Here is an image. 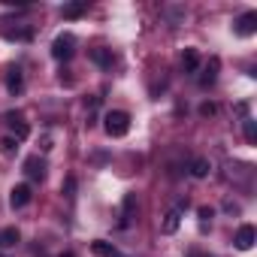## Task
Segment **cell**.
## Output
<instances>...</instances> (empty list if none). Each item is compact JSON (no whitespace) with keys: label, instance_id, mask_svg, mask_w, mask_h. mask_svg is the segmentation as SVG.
<instances>
[{"label":"cell","instance_id":"6da1fadb","mask_svg":"<svg viewBox=\"0 0 257 257\" xmlns=\"http://www.w3.org/2000/svg\"><path fill=\"white\" fill-rule=\"evenodd\" d=\"M103 121H106L103 127H106V134H109V137H124L127 131H131V115L121 112V109H112Z\"/></svg>","mask_w":257,"mask_h":257},{"label":"cell","instance_id":"7a4b0ae2","mask_svg":"<svg viewBox=\"0 0 257 257\" xmlns=\"http://www.w3.org/2000/svg\"><path fill=\"white\" fill-rule=\"evenodd\" d=\"M76 55V37L73 34H58L52 43V58L55 61H70Z\"/></svg>","mask_w":257,"mask_h":257},{"label":"cell","instance_id":"3957f363","mask_svg":"<svg viewBox=\"0 0 257 257\" xmlns=\"http://www.w3.org/2000/svg\"><path fill=\"white\" fill-rule=\"evenodd\" d=\"M7 121H10V127H13L16 140H28V137H31V127H28V121L22 118V112H7Z\"/></svg>","mask_w":257,"mask_h":257},{"label":"cell","instance_id":"277c9868","mask_svg":"<svg viewBox=\"0 0 257 257\" xmlns=\"http://www.w3.org/2000/svg\"><path fill=\"white\" fill-rule=\"evenodd\" d=\"M7 91H10L13 97H19V94L25 91V73H22L19 67H10V70H7Z\"/></svg>","mask_w":257,"mask_h":257},{"label":"cell","instance_id":"5b68a950","mask_svg":"<svg viewBox=\"0 0 257 257\" xmlns=\"http://www.w3.org/2000/svg\"><path fill=\"white\" fill-rule=\"evenodd\" d=\"M25 173H28L34 182H43V179H46V161H43L40 155H31V158L25 161Z\"/></svg>","mask_w":257,"mask_h":257},{"label":"cell","instance_id":"8992f818","mask_svg":"<svg viewBox=\"0 0 257 257\" xmlns=\"http://www.w3.org/2000/svg\"><path fill=\"white\" fill-rule=\"evenodd\" d=\"M10 203H13V209H25L31 203V185H16L10 191Z\"/></svg>","mask_w":257,"mask_h":257},{"label":"cell","instance_id":"52a82bcc","mask_svg":"<svg viewBox=\"0 0 257 257\" xmlns=\"http://www.w3.org/2000/svg\"><path fill=\"white\" fill-rule=\"evenodd\" d=\"M254 239H257V233H254V227H251V224H242L233 242H236V248H239V251H248V248L254 245Z\"/></svg>","mask_w":257,"mask_h":257},{"label":"cell","instance_id":"ba28073f","mask_svg":"<svg viewBox=\"0 0 257 257\" xmlns=\"http://www.w3.org/2000/svg\"><path fill=\"white\" fill-rule=\"evenodd\" d=\"M257 31V13H245V16H239V22H236V34L239 37H251Z\"/></svg>","mask_w":257,"mask_h":257},{"label":"cell","instance_id":"9c48e42d","mask_svg":"<svg viewBox=\"0 0 257 257\" xmlns=\"http://www.w3.org/2000/svg\"><path fill=\"white\" fill-rule=\"evenodd\" d=\"M197 67H200L197 49H185V52H182V70H185V73H197Z\"/></svg>","mask_w":257,"mask_h":257},{"label":"cell","instance_id":"30bf717a","mask_svg":"<svg viewBox=\"0 0 257 257\" xmlns=\"http://www.w3.org/2000/svg\"><path fill=\"white\" fill-rule=\"evenodd\" d=\"M134 209H137V194H127V197H124V203H121V227L131 224Z\"/></svg>","mask_w":257,"mask_h":257},{"label":"cell","instance_id":"8fae6325","mask_svg":"<svg viewBox=\"0 0 257 257\" xmlns=\"http://www.w3.org/2000/svg\"><path fill=\"white\" fill-rule=\"evenodd\" d=\"M91 251H94L97 257H118V248H115L112 242H103V239L91 242Z\"/></svg>","mask_w":257,"mask_h":257},{"label":"cell","instance_id":"7c38bea8","mask_svg":"<svg viewBox=\"0 0 257 257\" xmlns=\"http://www.w3.org/2000/svg\"><path fill=\"white\" fill-rule=\"evenodd\" d=\"M218 67H221V61H218V58H212V61H209V67H206V73L200 76V85H203V88H209V85L215 82V76H218Z\"/></svg>","mask_w":257,"mask_h":257},{"label":"cell","instance_id":"4fadbf2b","mask_svg":"<svg viewBox=\"0 0 257 257\" xmlns=\"http://www.w3.org/2000/svg\"><path fill=\"white\" fill-rule=\"evenodd\" d=\"M209 170H212V167H209V161H206V158H197V161L191 164V176H194V179H206V176H209Z\"/></svg>","mask_w":257,"mask_h":257},{"label":"cell","instance_id":"5bb4252c","mask_svg":"<svg viewBox=\"0 0 257 257\" xmlns=\"http://www.w3.org/2000/svg\"><path fill=\"white\" fill-rule=\"evenodd\" d=\"M85 10H88L85 0H79V4H67L64 7V19H79V16H85Z\"/></svg>","mask_w":257,"mask_h":257},{"label":"cell","instance_id":"9a60e30c","mask_svg":"<svg viewBox=\"0 0 257 257\" xmlns=\"http://www.w3.org/2000/svg\"><path fill=\"white\" fill-rule=\"evenodd\" d=\"M179 209H173V212H167V221H164V233H176L179 230Z\"/></svg>","mask_w":257,"mask_h":257},{"label":"cell","instance_id":"2e32d148","mask_svg":"<svg viewBox=\"0 0 257 257\" xmlns=\"http://www.w3.org/2000/svg\"><path fill=\"white\" fill-rule=\"evenodd\" d=\"M91 58H94V64H100V67H112V55H109L106 49H94Z\"/></svg>","mask_w":257,"mask_h":257},{"label":"cell","instance_id":"e0dca14e","mask_svg":"<svg viewBox=\"0 0 257 257\" xmlns=\"http://www.w3.org/2000/svg\"><path fill=\"white\" fill-rule=\"evenodd\" d=\"M19 242V230L16 227H7L4 233H0V245H16Z\"/></svg>","mask_w":257,"mask_h":257},{"label":"cell","instance_id":"ac0fdd59","mask_svg":"<svg viewBox=\"0 0 257 257\" xmlns=\"http://www.w3.org/2000/svg\"><path fill=\"white\" fill-rule=\"evenodd\" d=\"M245 140H248V143L257 140V127H254V121H245Z\"/></svg>","mask_w":257,"mask_h":257},{"label":"cell","instance_id":"d6986e66","mask_svg":"<svg viewBox=\"0 0 257 257\" xmlns=\"http://www.w3.org/2000/svg\"><path fill=\"white\" fill-rule=\"evenodd\" d=\"M0 149H4V155H13V152H16V140H13V137L0 140Z\"/></svg>","mask_w":257,"mask_h":257},{"label":"cell","instance_id":"ffe728a7","mask_svg":"<svg viewBox=\"0 0 257 257\" xmlns=\"http://www.w3.org/2000/svg\"><path fill=\"white\" fill-rule=\"evenodd\" d=\"M200 112H203V115H215V112H218V106H215V103H203V106H200Z\"/></svg>","mask_w":257,"mask_h":257},{"label":"cell","instance_id":"44dd1931","mask_svg":"<svg viewBox=\"0 0 257 257\" xmlns=\"http://www.w3.org/2000/svg\"><path fill=\"white\" fill-rule=\"evenodd\" d=\"M73 188H76V179H67V182H64V194L73 197Z\"/></svg>","mask_w":257,"mask_h":257},{"label":"cell","instance_id":"7402d4cb","mask_svg":"<svg viewBox=\"0 0 257 257\" xmlns=\"http://www.w3.org/2000/svg\"><path fill=\"white\" fill-rule=\"evenodd\" d=\"M200 218H203V221H209V218H212V209H206V206H203V209H200Z\"/></svg>","mask_w":257,"mask_h":257},{"label":"cell","instance_id":"603a6c76","mask_svg":"<svg viewBox=\"0 0 257 257\" xmlns=\"http://www.w3.org/2000/svg\"><path fill=\"white\" fill-rule=\"evenodd\" d=\"M0 257H7V254H0Z\"/></svg>","mask_w":257,"mask_h":257},{"label":"cell","instance_id":"cb8c5ba5","mask_svg":"<svg viewBox=\"0 0 257 257\" xmlns=\"http://www.w3.org/2000/svg\"><path fill=\"white\" fill-rule=\"evenodd\" d=\"M118 257H121V254H118Z\"/></svg>","mask_w":257,"mask_h":257}]
</instances>
